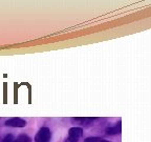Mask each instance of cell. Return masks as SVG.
<instances>
[{"mask_svg": "<svg viewBox=\"0 0 151 142\" xmlns=\"http://www.w3.org/2000/svg\"><path fill=\"white\" fill-rule=\"evenodd\" d=\"M15 142H33L32 138H29L27 135H20L16 138Z\"/></svg>", "mask_w": 151, "mask_h": 142, "instance_id": "8992f818", "label": "cell"}, {"mask_svg": "<svg viewBox=\"0 0 151 142\" xmlns=\"http://www.w3.org/2000/svg\"><path fill=\"white\" fill-rule=\"evenodd\" d=\"M93 120H96V119L94 118H73L71 119L73 122H80V124L85 125V126L91 124V122H93Z\"/></svg>", "mask_w": 151, "mask_h": 142, "instance_id": "5b68a950", "label": "cell"}, {"mask_svg": "<svg viewBox=\"0 0 151 142\" xmlns=\"http://www.w3.org/2000/svg\"><path fill=\"white\" fill-rule=\"evenodd\" d=\"M5 125L9 128H25L26 121L21 118H11L5 121Z\"/></svg>", "mask_w": 151, "mask_h": 142, "instance_id": "3957f363", "label": "cell"}, {"mask_svg": "<svg viewBox=\"0 0 151 142\" xmlns=\"http://www.w3.org/2000/svg\"><path fill=\"white\" fill-rule=\"evenodd\" d=\"M15 140H16V138H15L13 135H7L3 138L1 142H15Z\"/></svg>", "mask_w": 151, "mask_h": 142, "instance_id": "52a82bcc", "label": "cell"}, {"mask_svg": "<svg viewBox=\"0 0 151 142\" xmlns=\"http://www.w3.org/2000/svg\"><path fill=\"white\" fill-rule=\"evenodd\" d=\"M121 133V122L116 123L114 126H110V128H106V134L107 135H116Z\"/></svg>", "mask_w": 151, "mask_h": 142, "instance_id": "277c9868", "label": "cell"}, {"mask_svg": "<svg viewBox=\"0 0 151 142\" xmlns=\"http://www.w3.org/2000/svg\"><path fill=\"white\" fill-rule=\"evenodd\" d=\"M101 142H109V141H107V140H104V139H102V141Z\"/></svg>", "mask_w": 151, "mask_h": 142, "instance_id": "9c48e42d", "label": "cell"}, {"mask_svg": "<svg viewBox=\"0 0 151 142\" xmlns=\"http://www.w3.org/2000/svg\"><path fill=\"white\" fill-rule=\"evenodd\" d=\"M83 136V130L81 128H71L68 130V137L65 139V142H78Z\"/></svg>", "mask_w": 151, "mask_h": 142, "instance_id": "7a4b0ae2", "label": "cell"}, {"mask_svg": "<svg viewBox=\"0 0 151 142\" xmlns=\"http://www.w3.org/2000/svg\"><path fill=\"white\" fill-rule=\"evenodd\" d=\"M52 132L48 128H41L35 136V142H50Z\"/></svg>", "mask_w": 151, "mask_h": 142, "instance_id": "6da1fadb", "label": "cell"}, {"mask_svg": "<svg viewBox=\"0 0 151 142\" xmlns=\"http://www.w3.org/2000/svg\"><path fill=\"white\" fill-rule=\"evenodd\" d=\"M102 139L101 138H98V137H89L87 139L85 140L84 142H101Z\"/></svg>", "mask_w": 151, "mask_h": 142, "instance_id": "ba28073f", "label": "cell"}]
</instances>
